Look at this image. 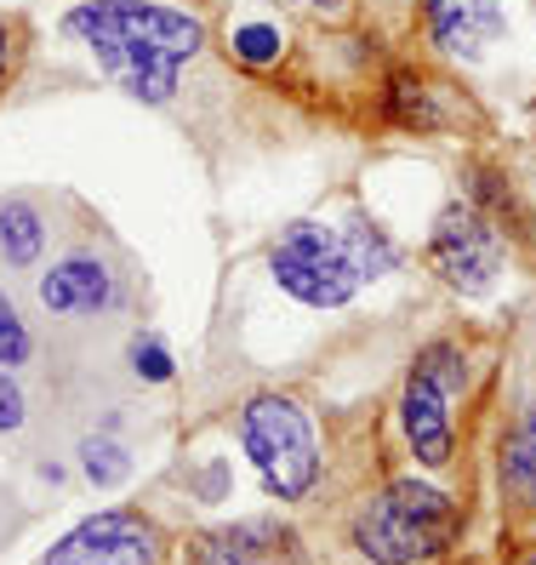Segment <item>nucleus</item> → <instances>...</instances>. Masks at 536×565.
Here are the masks:
<instances>
[{
	"label": "nucleus",
	"instance_id": "1",
	"mask_svg": "<svg viewBox=\"0 0 536 565\" xmlns=\"http://www.w3.org/2000/svg\"><path fill=\"white\" fill-rule=\"evenodd\" d=\"M69 29L92 41L104 70L143 104H165L178 92L183 63L200 52V23L149 0H92L69 12Z\"/></svg>",
	"mask_w": 536,
	"mask_h": 565
},
{
	"label": "nucleus",
	"instance_id": "2",
	"mask_svg": "<svg viewBox=\"0 0 536 565\" xmlns=\"http://www.w3.org/2000/svg\"><path fill=\"white\" fill-rule=\"evenodd\" d=\"M451 531H457V503L446 491L399 480L360 514L354 537L377 565H422L451 543Z\"/></svg>",
	"mask_w": 536,
	"mask_h": 565
},
{
	"label": "nucleus",
	"instance_id": "3",
	"mask_svg": "<svg viewBox=\"0 0 536 565\" xmlns=\"http://www.w3.org/2000/svg\"><path fill=\"white\" fill-rule=\"evenodd\" d=\"M240 440L257 462L262 486L275 497H303L320 475V440H314V423L297 412L280 394H257L240 417Z\"/></svg>",
	"mask_w": 536,
	"mask_h": 565
},
{
	"label": "nucleus",
	"instance_id": "4",
	"mask_svg": "<svg viewBox=\"0 0 536 565\" xmlns=\"http://www.w3.org/2000/svg\"><path fill=\"white\" fill-rule=\"evenodd\" d=\"M275 280L297 297V303H314V309H337L354 297L360 275L343 252V241L320 223H291L280 246H275Z\"/></svg>",
	"mask_w": 536,
	"mask_h": 565
},
{
	"label": "nucleus",
	"instance_id": "5",
	"mask_svg": "<svg viewBox=\"0 0 536 565\" xmlns=\"http://www.w3.org/2000/svg\"><path fill=\"white\" fill-rule=\"evenodd\" d=\"M154 559H160L154 525L131 509L92 514L86 525H75L69 537L46 554V565H154Z\"/></svg>",
	"mask_w": 536,
	"mask_h": 565
},
{
	"label": "nucleus",
	"instance_id": "6",
	"mask_svg": "<svg viewBox=\"0 0 536 565\" xmlns=\"http://www.w3.org/2000/svg\"><path fill=\"white\" fill-rule=\"evenodd\" d=\"M433 269L462 291H485L502 269V246L468 206H451L433 228Z\"/></svg>",
	"mask_w": 536,
	"mask_h": 565
},
{
	"label": "nucleus",
	"instance_id": "7",
	"mask_svg": "<svg viewBox=\"0 0 536 565\" xmlns=\"http://www.w3.org/2000/svg\"><path fill=\"white\" fill-rule=\"evenodd\" d=\"M446 377L433 372V360L422 354L417 372L406 383V401H399V417H406V440L417 446L422 462H446L451 457V412H446Z\"/></svg>",
	"mask_w": 536,
	"mask_h": 565
},
{
	"label": "nucleus",
	"instance_id": "8",
	"mask_svg": "<svg viewBox=\"0 0 536 565\" xmlns=\"http://www.w3.org/2000/svg\"><path fill=\"white\" fill-rule=\"evenodd\" d=\"M502 35V7L496 0H428V41L446 57L474 63Z\"/></svg>",
	"mask_w": 536,
	"mask_h": 565
},
{
	"label": "nucleus",
	"instance_id": "9",
	"mask_svg": "<svg viewBox=\"0 0 536 565\" xmlns=\"http://www.w3.org/2000/svg\"><path fill=\"white\" fill-rule=\"evenodd\" d=\"M280 554H291L280 525H228L194 543V565H280Z\"/></svg>",
	"mask_w": 536,
	"mask_h": 565
},
{
	"label": "nucleus",
	"instance_id": "10",
	"mask_svg": "<svg viewBox=\"0 0 536 565\" xmlns=\"http://www.w3.org/2000/svg\"><path fill=\"white\" fill-rule=\"evenodd\" d=\"M41 297H46V309H57V315H81V309H104L115 291H109V269L97 257H69V263H57V269L46 275Z\"/></svg>",
	"mask_w": 536,
	"mask_h": 565
},
{
	"label": "nucleus",
	"instance_id": "11",
	"mask_svg": "<svg viewBox=\"0 0 536 565\" xmlns=\"http://www.w3.org/2000/svg\"><path fill=\"white\" fill-rule=\"evenodd\" d=\"M502 486L519 503H536V412H525L508 428V440H502Z\"/></svg>",
	"mask_w": 536,
	"mask_h": 565
},
{
	"label": "nucleus",
	"instance_id": "12",
	"mask_svg": "<svg viewBox=\"0 0 536 565\" xmlns=\"http://www.w3.org/2000/svg\"><path fill=\"white\" fill-rule=\"evenodd\" d=\"M41 246H46V223H41L35 206H23V201L0 206V252H7V263L23 269V263L41 257Z\"/></svg>",
	"mask_w": 536,
	"mask_h": 565
},
{
	"label": "nucleus",
	"instance_id": "13",
	"mask_svg": "<svg viewBox=\"0 0 536 565\" xmlns=\"http://www.w3.org/2000/svg\"><path fill=\"white\" fill-rule=\"evenodd\" d=\"M343 252H349V263H354V275H360V286L365 280H377V275H388L394 263H399V252L377 235L372 223H349V235H343Z\"/></svg>",
	"mask_w": 536,
	"mask_h": 565
},
{
	"label": "nucleus",
	"instance_id": "14",
	"mask_svg": "<svg viewBox=\"0 0 536 565\" xmlns=\"http://www.w3.org/2000/svg\"><path fill=\"white\" fill-rule=\"evenodd\" d=\"M81 462H86V475H92L97 486H115V480L131 469L126 451H120L115 440H86V446H81Z\"/></svg>",
	"mask_w": 536,
	"mask_h": 565
},
{
	"label": "nucleus",
	"instance_id": "15",
	"mask_svg": "<svg viewBox=\"0 0 536 565\" xmlns=\"http://www.w3.org/2000/svg\"><path fill=\"white\" fill-rule=\"evenodd\" d=\"M433 104V97L406 75V81H394V115L399 120H411V126H440V109H428Z\"/></svg>",
	"mask_w": 536,
	"mask_h": 565
},
{
	"label": "nucleus",
	"instance_id": "16",
	"mask_svg": "<svg viewBox=\"0 0 536 565\" xmlns=\"http://www.w3.org/2000/svg\"><path fill=\"white\" fill-rule=\"evenodd\" d=\"M234 52H240L246 63H268L280 52V35L268 23H240V29H234Z\"/></svg>",
	"mask_w": 536,
	"mask_h": 565
},
{
	"label": "nucleus",
	"instance_id": "17",
	"mask_svg": "<svg viewBox=\"0 0 536 565\" xmlns=\"http://www.w3.org/2000/svg\"><path fill=\"white\" fill-rule=\"evenodd\" d=\"M18 360H29V331L12 315L7 297H0V365H18Z\"/></svg>",
	"mask_w": 536,
	"mask_h": 565
},
{
	"label": "nucleus",
	"instance_id": "18",
	"mask_svg": "<svg viewBox=\"0 0 536 565\" xmlns=\"http://www.w3.org/2000/svg\"><path fill=\"white\" fill-rule=\"evenodd\" d=\"M18 423H23V388H18V377H12V372H0V428L12 435Z\"/></svg>",
	"mask_w": 536,
	"mask_h": 565
},
{
	"label": "nucleus",
	"instance_id": "19",
	"mask_svg": "<svg viewBox=\"0 0 536 565\" xmlns=\"http://www.w3.org/2000/svg\"><path fill=\"white\" fill-rule=\"evenodd\" d=\"M131 360H138V372H143L149 383H160L165 372H172V360H165V349H160L154 338H143L138 349H131Z\"/></svg>",
	"mask_w": 536,
	"mask_h": 565
},
{
	"label": "nucleus",
	"instance_id": "20",
	"mask_svg": "<svg viewBox=\"0 0 536 565\" xmlns=\"http://www.w3.org/2000/svg\"><path fill=\"white\" fill-rule=\"evenodd\" d=\"M291 7H320V12H337L343 0H291Z\"/></svg>",
	"mask_w": 536,
	"mask_h": 565
},
{
	"label": "nucleus",
	"instance_id": "21",
	"mask_svg": "<svg viewBox=\"0 0 536 565\" xmlns=\"http://www.w3.org/2000/svg\"><path fill=\"white\" fill-rule=\"evenodd\" d=\"M0 70H7V29H0Z\"/></svg>",
	"mask_w": 536,
	"mask_h": 565
},
{
	"label": "nucleus",
	"instance_id": "22",
	"mask_svg": "<svg viewBox=\"0 0 536 565\" xmlns=\"http://www.w3.org/2000/svg\"><path fill=\"white\" fill-rule=\"evenodd\" d=\"M525 565H536V554H530V559H525Z\"/></svg>",
	"mask_w": 536,
	"mask_h": 565
}]
</instances>
